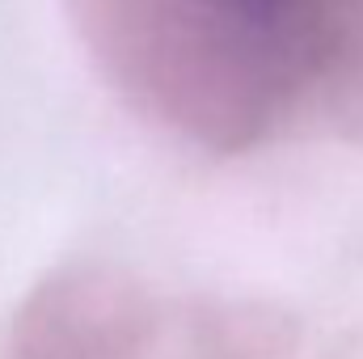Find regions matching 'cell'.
<instances>
[{
    "instance_id": "obj_1",
    "label": "cell",
    "mask_w": 363,
    "mask_h": 359,
    "mask_svg": "<svg viewBox=\"0 0 363 359\" xmlns=\"http://www.w3.org/2000/svg\"><path fill=\"white\" fill-rule=\"evenodd\" d=\"M118 97L203 153H245L313 101L330 0H68Z\"/></svg>"
},
{
    "instance_id": "obj_2",
    "label": "cell",
    "mask_w": 363,
    "mask_h": 359,
    "mask_svg": "<svg viewBox=\"0 0 363 359\" xmlns=\"http://www.w3.org/2000/svg\"><path fill=\"white\" fill-rule=\"evenodd\" d=\"M157 334L148 287L110 263H77L47 275L17 309L13 359H140Z\"/></svg>"
},
{
    "instance_id": "obj_3",
    "label": "cell",
    "mask_w": 363,
    "mask_h": 359,
    "mask_svg": "<svg viewBox=\"0 0 363 359\" xmlns=\"http://www.w3.org/2000/svg\"><path fill=\"white\" fill-rule=\"evenodd\" d=\"M313 101L347 131L363 127V0H330L325 64Z\"/></svg>"
}]
</instances>
